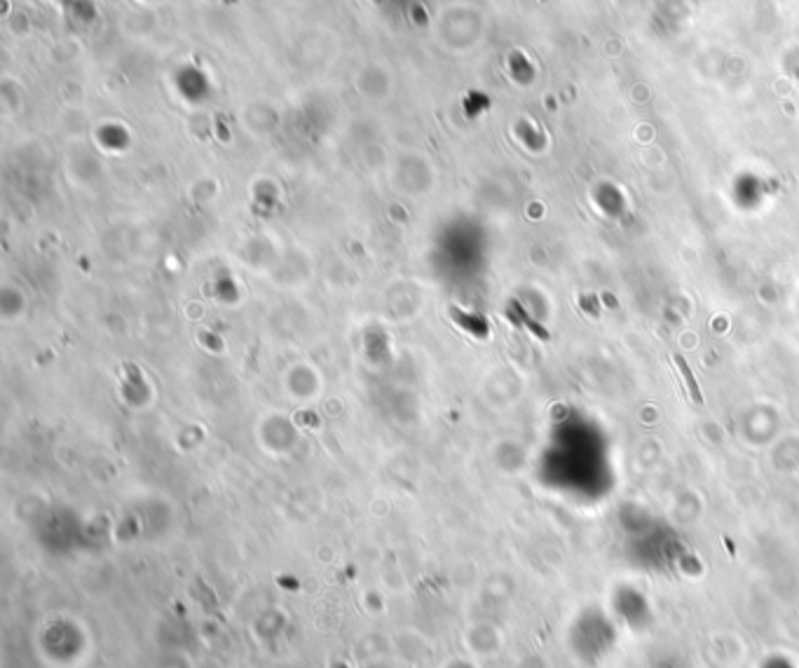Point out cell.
Segmentation results:
<instances>
[{
    "label": "cell",
    "mask_w": 799,
    "mask_h": 668,
    "mask_svg": "<svg viewBox=\"0 0 799 668\" xmlns=\"http://www.w3.org/2000/svg\"><path fill=\"white\" fill-rule=\"evenodd\" d=\"M675 364H678L680 373H682V378L687 380V387H689V394H692V399L696 401V404H703V397H701V392H699V385H696V380H694V376H692V371H689L687 361L682 359L680 354H675Z\"/></svg>",
    "instance_id": "obj_1"
}]
</instances>
